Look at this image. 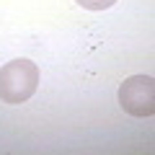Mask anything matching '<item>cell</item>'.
<instances>
[{
  "mask_svg": "<svg viewBox=\"0 0 155 155\" xmlns=\"http://www.w3.org/2000/svg\"><path fill=\"white\" fill-rule=\"evenodd\" d=\"M39 88V67L31 60H11L0 67V101L26 104Z\"/></svg>",
  "mask_w": 155,
  "mask_h": 155,
  "instance_id": "obj_1",
  "label": "cell"
},
{
  "mask_svg": "<svg viewBox=\"0 0 155 155\" xmlns=\"http://www.w3.org/2000/svg\"><path fill=\"white\" fill-rule=\"evenodd\" d=\"M119 106L129 116H153L155 114V80L150 75H129L119 85Z\"/></svg>",
  "mask_w": 155,
  "mask_h": 155,
  "instance_id": "obj_2",
  "label": "cell"
},
{
  "mask_svg": "<svg viewBox=\"0 0 155 155\" xmlns=\"http://www.w3.org/2000/svg\"><path fill=\"white\" fill-rule=\"evenodd\" d=\"M75 3L85 11H109L116 0H75Z\"/></svg>",
  "mask_w": 155,
  "mask_h": 155,
  "instance_id": "obj_3",
  "label": "cell"
}]
</instances>
